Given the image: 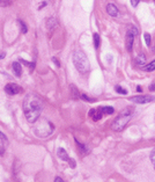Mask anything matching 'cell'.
<instances>
[{
  "mask_svg": "<svg viewBox=\"0 0 155 182\" xmlns=\"http://www.w3.org/2000/svg\"><path fill=\"white\" fill-rule=\"evenodd\" d=\"M43 109V102L35 94H28L23 100V113L28 122L34 123L40 117Z\"/></svg>",
  "mask_w": 155,
  "mask_h": 182,
  "instance_id": "1",
  "label": "cell"
},
{
  "mask_svg": "<svg viewBox=\"0 0 155 182\" xmlns=\"http://www.w3.org/2000/svg\"><path fill=\"white\" fill-rule=\"evenodd\" d=\"M73 63L75 65L76 70L80 73H87L90 70V64H89V59L86 56V54L81 50H76L73 55Z\"/></svg>",
  "mask_w": 155,
  "mask_h": 182,
  "instance_id": "2",
  "label": "cell"
},
{
  "mask_svg": "<svg viewBox=\"0 0 155 182\" xmlns=\"http://www.w3.org/2000/svg\"><path fill=\"white\" fill-rule=\"evenodd\" d=\"M132 114H133V109L132 108H127L125 109L122 114H119L117 118L112 123V129L115 131H122L123 129L126 127V124L129 123V121L132 117Z\"/></svg>",
  "mask_w": 155,
  "mask_h": 182,
  "instance_id": "3",
  "label": "cell"
},
{
  "mask_svg": "<svg viewBox=\"0 0 155 182\" xmlns=\"http://www.w3.org/2000/svg\"><path fill=\"white\" fill-rule=\"evenodd\" d=\"M53 130H54V128L49 121L42 119L41 122L35 127V133L38 137H48L53 132Z\"/></svg>",
  "mask_w": 155,
  "mask_h": 182,
  "instance_id": "4",
  "label": "cell"
},
{
  "mask_svg": "<svg viewBox=\"0 0 155 182\" xmlns=\"http://www.w3.org/2000/svg\"><path fill=\"white\" fill-rule=\"evenodd\" d=\"M5 92L8 95H15V94L22 92V88L19 87L18 85H15V84H7L5 86Z\"/></svg>",
  "mask_w": 155,
  "mask_h": 182,
  "instance_id": "5",
  "label": "cell"
},
{
  "mask_svg": "<svg viewBox=\"0 0 155 182\" xmlns=\"http://www.w3.org/2000/svg\"><path fill=\"white\" fill-rule=\"evenodd\" d=\"M153 100H155L154 97H147V95H139V97H131V101H132V102H135V103H141V105H144V103H148V102H151V101H153Z\"/></svg>",
  "mask_w": 155,
  "mask_h": 182,
  "instance_id": "6",
  "label": "cell"
},
{
  "mask_svg": "<svg viewBox=\"0 0 155 182\" xmlns=\"http://www.w3.org/2000/svg\"><path fill=\"white\" fill-rule=\"evenodd\" d=\"M57 154H58V157L62 159V160H64V161H68L70 164H71V166H72V168H74L75 167V164L73 162L71 159H70V157H68V154L66 153V151L64 150L62 147H59L58 150H57Z\"/></svg>",
  "mask_w": 155,
  "mask_h": 182,
  "instance_id": "7",
  "label": "cell"
},
{
  "mask_svg": "<svg viewBox=\"0 0 155 182\" xmlns=\"http://www.w3.org/2000/svg\"><path fill=\"white\" fill-rule=\"evenodd\" d=\"M134 34L131 32L130 30H127L126 34V49L127 51H131L132 50V45H133V41H134Z\"/></svg>",
  "mask_w": 155,
  "mask_h": 182,
  "instance_id": "8",
  "label": "cell"
},
{
  "mask_svg": "<svg viewBox=\"0 0 155 182\" xmlns=\"http://www.w3.org/2000/svg\"><path fill=\"white\" fill-rule=\"evenodd\" d=\"M101 108H97V109H92L90 110V117L93 118L94 121H98L100 118L102 117V114H103V110L100 111Z\"/></svg>",
  "mask_w": 155,
  "mask_h": 182,
  "instance_id": "9",
  "label": "cell"
},
{
  "mask_svg": "<svg viewBox=\"0 0 155 182\" xmlns=\"http://www.w3.org/2000/svg\"><path fill=\"white\" fill-rule=\"evenodd\" d=\"M107 12H108V14L110 16H117L118 15V10H117V7L115 6L114 4H109L107 6Z\"/></svg>",
  "mask_w": 155,
  "mask_h": 182,
  "instance_id": "10",
  "label": "cell"
},
{
  "mask_svg": "<svg viewBox=\"0 0 155 182\" xmlns=\"http://www.w3.org/2000/svg\"><path fill=\"white\" fill-rule=\"evenodd\" d=\"M12 67H13V71H14V74L16 75V77H21V73H22V69H21L20 63H18V62H15V63H13V65H12Z\"/></svg>",
  "mask_w": 155,
  "mask_h": 182,
  "instance_id": "11",
  "label": "cell"
},
{
  "mask_svg": "<svg viewBox=\"0 0 155 182\" xmlns=\"http://www.w3.org/2000/svg\"><path fill=\"white\" fill-rule=\"evenodd\" d=\"M0 138H1V145H0V152H1V154L4 153V151H5V146L8 144V141H7V138H6V136L4 135V133H0Z\"/></svg>",
  "mask_w": 155,
  "mask_h": 182,
  "instance_id": "12",
  "label": "cell"
},
{
  "mask_svg": "<svg viewBox=\"0 0 155 182\" xmlns=\"http://www.w3.org/2000/svg\"><path fill=\"white\" fill-rule=\"evenodd\" d=\"M135 63L137 65H145L146 63V56L144 54L141 55H138L137 58H135Z\"/></svg>",
  "mask_w": 155,
  "mask_h": 182,
  "instance_id": "13",
  "label": "cell"
},
{
  "mask_svg": "<svg viewBox=\"0 0 155 182\" xmlns=\"http://www.w3.org/2000/svg\"><path fill=\"white\" fill-rule=\"evenodd\" d=\"M144 70L147 71V72H152V71H154L155 70V60L151 62L149 64L145 65V66H144Z\"/></svg>",
  "mask_w": 155,
  "mask_h": 182,
  "instance_id": "14",
  "label": "cell"
},
{
  "mask_svg": "<svg viewBox=\"0 0 155 182\" xmlns=\"http://www.w3.org/2000/svg\"><path fill=\"white\" fill-rule=\"evenodd\" d=\"M94 45H95V48L96 49H98L100 48V36H98V34H94Z\"/></svg>",
  "mask_w": 155,
  "mask_h": 182,
  "instance_id": "15",
  "label": "cell"
},
{
  "mask_svg": "<svg viewBox=\"0 0 155 182\" xmlns=\"http://www.w3.org/2000/svg\"><path fill=\"white\" fill-rule=\"evenodd\" d=\"M56 26H57V21H56L53 18L49 19V21H48V27H49L50 29H52V28H54Z\"/></svg>",
  "mask_w": 155,
  "mask_h": 182,
  "instance_id": "16",
  "label": "cell"
},
{
  "mask_svg": "<svg viewBox=\"0 0 155 182\" xmlns=\"http://www.w3.org/2000/svg\"><path fill=\"white\" fill-rule=\"evenodd\" d=\"M116 92L119 93V94H123V95L127 94V91L125 88H123V87H120V86H116Z\"/></svg>",
  "mask_w": 155,
  "mask_h": 182,
  "instance_id": "17",
  "label": "cell"
},
{
  "mask_svg": "<svg viewBox=\"0 0 155 182\" xmlns=\"http://www.w3.org/2000/svg\"><path fill=\"white\" fill-rule=\"evenodd\" d=\"M102 110H103V113H105V114H112L115 111V109L112 107H103Z\"/></svg>",
  "mask_w": 155,
  "mask_h": 182,
  "instance_id": "18",
  "label": "cell"
},
{
  "mask_svg": "<svg viewBox=\"0 0 155 182\" xmlns=\"http://www.w3.org/2000/svg\"><path fill=\"white\" fill-rule=\"evenodd\" d=\"M75 143L78 144V146L80 147V150L83 151V152H86V153H88V150H87V147H86V146H83L82 144H80V143H79V141H78L76 139H75Z\"/></svg>",
  "mask_w": 155,
  "mask_h": 182,
  "instance_id": "19",
  "label": "cell"
},
{
  "mask_svg": "<svg viewBox=\"0 0 155 182\" xmlns=\"http://www.w3.org/2000/svg\"><path fill=\"white\" fill-rule=\"evenodd\" d=\"M144 36H145V41H146V44H147V45H148V46H149V45H151V35H149V34H147V32H146L145 35H144Z\"/></svg>",
  "mask_w": 155,
  "mask_h": 182,
  "instance_id": "20",
  "label": "cell"
},
{
  "mask_svg": "<svg viewBox=\"0 0 155 182\" xmlns=\"http://www.w3.org/2000/svg\"><path fill=\"white\" fill-rule=\"evenodd\" d=\"M151 160H152V164H153V166L155 168V149H153L152 153H151Z\"/></svg>",
  "mask_w": 155,
  "mask_h": 182,
  "instance_id": "21",
  "label": "cell"
},
{
  "mask_svg": "<svg viewBox=\"0 0 155 182\" xmlns=\"http://www.w3.org/2000/svg\"><path fill=\"white\" fill-rule=\"evenodd\" d=\"M19 23H20L21 27H22V32L26 34V32H28V29H27V26H26V24L23 23V21H21V20H19Z\"/></svg>",
  "mask_w": 155,
  "mask_h": 182,
  "instance_id": "22",
  "label": "cell"
},
{
  "mask_svg": "<svg viewBox=\"0 0 155 182\" xmlns=\"http://www.w3.org/2000/svg\"><path fill=\"white\" fill-rule=\"evenodd\" d=\"M71 88H72V91H73V97H79V94H78V89H76V87H74V86H71Z\"/></svg>",
  "mask_w": 155,
  "mask_h": 182,
  "instance_id": "23",
  "label": "cell"
},
{
  "mask_svg": "<svg viewBox=\"0 0 155 182\" xmlns=\"http://www.w3.org/2000/svg\"><path fill=\"white\" fill-rule=\"evenodd\" d=\"M81 97H82L83 100H87V101H89V102H94V100L93 99H90V97H88L87 95H84V94H82L81 95Z\"/></svg>",
  "mask_w": 155,
  "mask_h": 182,
  "instance_id": "24",
  "label": "cell"
},
{
  "mask_svg": "<svg viewBox=\"0 0 155 182\" xmlns=\"http://www.w3.org/2000/svg\"><path fill=\"white\" fill-rule=\"evenodd\" d=\"M139 1H140V0H131V5H132L133 7H137L138 4H139Z\"/></svg>",
  "mask_w": 155,
  "mask_h": 182,
  "instance_id": "25",
  "label": "cell"
},
{
  "mask_svg": "<svg viewBox=\"0 0 155 182\" xmlns=\"http://www.w3.org/2000/svg\"><path fill=\"white\" fill-rule=\"evenodd\" d=\"M149 91H151V92H155V84L149 86Z\"/></svg>",
  "mask_w": 155,
  "mask_h": 182,
  "instance_id": "26",
  "label": "cell"
},
{
  "mask_svg": "<svg viewBox=\"0 0 155 182\" xmlns=\"http://www.w3.org/2000/svg\"><path fill=\"white\" fill-rule=\"evenodd\" d=\"M52 60L56 63V65H57V66H60V65H59V60H58V59H56V58H52Z\"/></svg>",
  "mask_w": 155,
  "mask_h": 182,
  "instance_id": "27",
  "label": "cell"
},
{
  "mask_svg": "<svg viewBox=\"0 0 155 182\" xmlns=\"http://www.w3.org/2000/svg\"><path fill=\"white\" fill-rule=\"evenodd\" d=\"M54 182H62V179H60V178H56V179H54Z\"/></svg>",
  "mask_w": 155,
  "mask_h": 182,
  "instance_id": "28",
  "label": "cell"
},
{
  "mask_svg": "<svg viewBox=\"0 0 155 182\" xmlns=\"http://www.w3.org/2000/svg\"><path fill=\"white\" fill-rule=\"evenodd\" d=\"M137 91H138V92H143V88H141L140 86H138V87H137Z\"/></svg>",
  "mask_w": 155,
  "mask_h": 182,
  "instance_id": "29",
  "label": "cell"
},
{
  "mask_svg": "<svg viewBox=\"0 0 155 182\" xmlns=\"http://www.w3.org/2000/svg\"><path fill=\"white\" fill-rule=\"evenodd\" d=\"M5 1H6V0H5Z\"/></svg>",
  "mask_w": 155,
  "mask_h": 182,
  "instance_id": "30",
  "label": "cell"
}]
</instances>
